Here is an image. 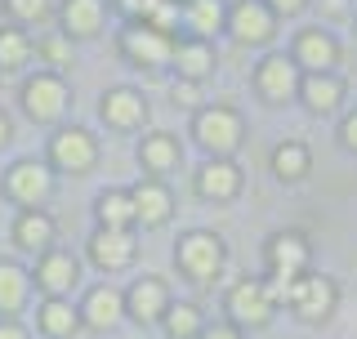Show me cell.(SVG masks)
<instances>
[{"label":"cell","instance_id":"obj_1","mask_svg":"<svg viewBox=\"0 0 357 339\" xmlns=\"http://www.w3.org/2000/svg\"><path fill=\"white\" fill-rule=\"evenodd\" d=\"M192 134H197V143H201L210 156L237 152V143H241V116H237V107H228V103L201 107L197 121H192Z\"/></svg>","mask_w":357,"mask_h":339},{"label":"cell","instance_id":"obj_2","mask_svg":"<svg viewBox=\"0 0 357 339\" xmlns=\"http://www.w3.org/2000/svg\"><path fill=\"white\" fill-rule=\"evenodd\" d=\"M268 268H273V295L286 299V290L295 286L299 277H304L308 268V241L299 232H277L273 241H268Z\"/></svg>","mask_w":357,"mask_h":339},{"label":"cell","instance_id":"obj_3","mask_svg":"<svg viewBox=\"0 0 357 339\" xmlns=\"http://www.w3.org/2000/svg\"><path fill=\"white\" fill-rule=\"evenodd\" d=\"M273 303H277V295H273L268 281L245 277V281H237V286L228 290V317H232V326L259 331V326H268V317H273Z\"/></svg>","mask_w":357,"mask_h":339},{"label":"cell","instance_id":"obj_4","mask_svg":"<svg viewBox=\"0 0 357 339\" xmlns=\"http://www.w3.org/2000/svg\"><path fill=\"white\" fill-rule=\"evenodd\" d=\"M67 85H63V76H54V72H36L31 81H22V107H27V116L31 121H59L63 112H67Z\"/></svg>","mask_w":357,"mask_h":339},{"label":"cell","instance_id":"obj_5","mask_svg":"<svg viewBox=\"0 0 357 339\" xmlns=\"http://www.w3.org/2000/svg\"><path fill=\"white\" fill-rule=\"evenodd\" d=\"M50 161L67 170V174H85V170H94L98 161V143H94V134L81 130V126H67L59 130L50 139Z\"/></svg>","mask_w":357,"mask_h":339},{"label":"cell","instance_id":"obj_6","mask_svg":"<svg viewBox=\"0 0 357 339\" xmlns=\"http://www.w3.org/2000/svg\"><path fill=\"white\" fill-rule=\"evenodd\" d=\"M178 268H183L192 281H210L223 268V241L215 232H188L183 241H178Z\"/></svg>","mask_w":357,"mask_h":339},{"label":"cell","instance_id":"obj_7","mask_svg":"<svg viewBox=\"0 0 357 339\" xmlns=\"http://www.w3.org/2000/svg\"><path fill=\"white\" fill-rule=\"evenodd\" d=\"M81 281V264H76L72 250H45L40 264H36V286L45 290V299H67Z\"/></svg>","mask_w":357,"mask_h":339},{"label":"cell","instance_id":"obj_8","mask_svg":"<svg viewBox=\"0 0 357 339\" xmlns=\"http://www.w3.org/2000/svg\"><path fill=\"white\" fill-rule=\"evenodd\" d=\"M286 299H290V308L299 312L304 322H326L331 312H335V281L331 277H299L295 286L286 290Z\"/></svg>","mask_w":357,"mask_h":339},{"label":"cell","instance_id":"obj_9","mask_svg":"<svg viewBox=\"0 0 357 339\" xmlns=\"http://www.w3.org/2000/svg\"><path fill=\"white\" fill-rule=\"evenodd\" d=\"M5 192H9L14 201H22L27 210H40V201L54 192V170L40 165V161H18V165L5 174Z\"/></svg>","mask_w":357,"mask_h":339},{"label":"cell","instance_id":"obj_10","mask_svg":"<svg viewBox=\"0 0 357 339\" xmlns=\"http://www.w3.org/2000/svg\"><path fill=\"white\" fill-rule=\"evenodd\" d=\"M121 50L134 59V67H161L174 59V36H161V31L143 27V22H130L121 31Z\"/></svg>","mask_w":357,"mask_h":339},{"label":"cell","instance_id":"obj_11","mask_svg":"<svg viewBox=\"0 0 357 339\" xmlns=\"http://www.w3.org/2000/svg\"><path fill=\"white\" fill-rule=\"evenodd\" d=\"M228 31H232V40H241V45H264V40H273V9L259 5V0H237V5L228 9Z\"/></svg>","mask_w":357,"mask_h":339},{"label":"cell","instance_id":"obj_12","mask_svg":"<svg viewBox=\"0 0 357 339\" xmlns=\"http://www.w3.org/2000/svg\"><path fill=\"white\" fill-rule=\"evenodd\" d=\"M126 312H130L139 326L161 322L165 312H170V290H165V281H161V277H139V281L126 290Z\"/></svg>","mask_w":357,"mask_h":339},{"label":"cell","instance_id":"obj_13","mask_svg":"<svg viewBox=\"0 0 357 339\" xmlns=\"http://www.w3.org/2000/svg\"><path fill=\"white\" fill-rule=\"evenodd\" d=\"M130 201H134V223H143V228H161L174 210V197L161 179H139L130 188Z\"/></svg>","mask_w":357,"mask_h":339},{"label":"cell","instance_id":"obj_14","mask_svg":"<svg viewBox=\"0 0 357 339\" xmlns=\"http://www.w3.org/2000/svg\"><path fill=\"white\" fill-rule=\"evenodd\" d=\"M241 192V170L228 161V156H210L206 165L197 170V197L206 201H232Z\"/></svg>","mask_w":357,"mask_h":339},{"label":"cell","instance_id":"obj_15","mask_svg":"<svg viewBox=\"0 0 357 339\" xmlns=\"http://www.w3.org/2000/svg\"><path fill=\"white\" fill-rule=\"evenodd\" d=\"M98 112H103V121L112 130H134V126H143L148 121V98L139 94V89H107L103 94V103H98Z\"/></svg>","mask_w":357,"mask_h":339},{"label":"cell","instance_id":"obj_16","mask_svg":"<svg viewBox=\"0 0 357 339\" xmlns=\"http://www.w3.org/2000/svg\"><path fill=\"white\" fill-rule=\"evenodd\" d=\"M121 317H126V295L116 286H94L89 299L81 303V326L85 331H112Z\"/></svg>","mask_w":357,"mask_h":339},{"label":"cell","instance_id":"obj_17","mask_svg":"<svg viewBox=\"0 0 357 339\" xmlns=\"http://www.w3.org/2000/svg\"><path fill=\"white\" fill-rule=\"evenodd\" d=\"M89 259H94L103 273H121V268L134 264V236L116 232V228H98L89 236Z\"/></svg>","mask_w":357,"mask_h":339},{"label":"cell","instance_id":"obj_18","mask_svg":"<svg viewBox=\"0 0 357 339\" xmlns=\"http://www.w3.org/2000/svg\"><path fill=\"white\" fill-rule=\"evenodd\" d=\"M255 85H259V94L268 98V103H286V98L299 89V72H295V63H290V59L273 54V59L259 63V72H255Z\"/></svg>","mask_w":357,"mask_h":339},{"label":"cell","instance_id":"obj_19","mask_svg":"<svg viewBox=\"0 0 357 339\" xmlns=\"http://www.w3.org/2000/svg\"><path fill=\"white\" fill-rule=\"evenodd\" d=\"M36 326L50 339H72L81 331V308H72V299H45L36 308Z\"/></svg>","mask_w":357,"mask_h":339},{"label":"cell","instance_id":"obj_20","mask_svg":"<svg viewBox=\"0 0 357 339\" xmlns=\"http://www.w3.org/2000/svg\"><path fill=\"white\" fill-rule=\"evenodd\" d=\"M103 27V0H63V36H98Z\"/></svg>","mask_w":357,"mask_h":339},{"label":"cell","instance_id":"obj_21","mask_svg":"<svg viewBox=\"0 0 357 339\" xmlns=\"http://www.w3.org/2000/svg\"><path fill=\"white\" fill-rule=\"evenodd\" d=\"M174 67H178V81H206L210 72H215V50H210L206 40H183V45H174Z\"/></svg>","mask_w":357,"mask_h":339},{"label":"cell","instance_id":"obj_22","mask_svg":"<svg viewBox=\"0 0 357 339\" xmlns=\"http://www.w3.org/2000/svg\"><path fill=\"white\" fill-rule=\"evenodd\" d=\"M178 139L174 134H165V130H156V134H148V139L139 143V161H143V170H152V179H161L165 170H174L178 165Z\"/></svg>","mask_w":357,"mask_h":339},{"label":"cell","instance_id":"obj_23","mask_svg":"<svg viewBox=\"0 0 357 339\" xmlns=\"http://www.w3.org/2000/svg\"><path fill=\"white\" fill-rule=\"evenodd\" d=\"M335 59H340V50H335V40L326 36V31H299L295 63H304L308 72H331Z\"/></svg>","mask_w":357,"mask_h":339},{"label":"cell","instance_id":"obj_24","mask_svg":"<svg viewBox=\"0 0 357 339\" xmlns=\"http://www.w3.org/2000/svg\"><path fill=\"white\" fill-rule=\"evenodd\" d=\"M54 241V219L45 210H22L14 219V246H22V250H50Z\"/></svg>","mask_w":357,"mask_h":339},{"label":"cell","instance_id":"obj_25","mask_svg":"<svg viewBox=\"0 0 357 339\" xmlns=\"http://www.w3.org/2000/svg\"><path fill=\"white\" fill-rule=\"evenodd\" d=\"M27 286H31V277L18 264H0V317H14L27 303Z\"/></svg>","mask_w":357,"mask_h":339},{"label":"cell","instance_id":"obj_26","mask_svg":"<svg viewBox=\"0 0 357 339\" xmlns=\"http://www.w3.org/2000/svg\"><path fill=\"white\" fill-rule=\"evenodd\" d=\"M94 210H98V228L130 232V223H134V201H130V192H103V197L94 201Z\"/></svg>","mask_w":357,"mask_h":339},{"label":"cell","instance_id":"obj_27","mask_svg":"<svg viewBox=\"0 0 357 339\" xmlns=\"http://www.w3.org/2000/svg\"><path fill=\"white\" fill-rule=\"evenodd\" d=\"M183 22L192 27V36H197V40H206V36H215L223 22H228V14H223L219 0H188Z\"/></svg>","mask_w":357,"mask_h":339},{"label":"cell","instance_id":"obj_28","mask_svg":"<svg viewBox=\"0 0 357 339\" xmlns=\"http://www.w3.org/2000/svg\"><path fill=\"white\" fill-rule=\"evenodd\" d=\"M299 89H304V103L312 112H335L340 107V94H344V85L335 81V76H326V72H312Z\"/></svg>","mask_w":357,"mask_h":339},{"label":"cell","instance_id":"obj_29","mask_svg":"<svg viewBox=\"0 0 357 339\" xmlns=\"http://www.w3.org/2000/svg\"><path fill=\"white\" fill-rule=\"evenodd\" d=\"M31 36L22 27H0V72H18L22 63L31 59Z\"/></svg>","mask_w":357,"mask_h":339},{"label":"cell","instance_id":"obj_30","mask_svg":"<svg viewBox=\"0 0 357 339\" xmlns=\"http://www.w3.org/2000/svg\"><path fill=\"white\" fill-rule=\"evenodd\" d=\"M161 326H165V335H170V339H197L201 331H206L197 303H170V312L161 317Z\"/></svg>","mask_w":357,"mask_h":339},{"label":"cell","instance_id":"obj_31","mask_svg":"<svg viewBox=\"0 0 357 339\" xmlns=\"http://www.w3.org/2000/svg\"><path fill=\"white\" fill-rule=\"evenodd\" d=\"M273 170H277V179H304L308 174V148L304 143H282V148L273 152Z\"/></svg>","mask_w":357,"mask_h":339},{"label":"cell","instance_id":"obj_32","mask_svg":"<svg viewBox=\"0 0 357 339\" xmlns=\"http://www.w3.org/2000/svg\"><path fill=\"white\" fill-rule=\"evenodd\" d=\"M36 54H40V59H50L54 67H72V40H67L63 31L40 36V40H36Z\"/></svg>","mask_w":357,"mask_h":339},{"label":"cell","instance_id":"obj_33","mask_svg":"<svg viewBox=\"0 0 357 339\" xmlns=\"http://www.w3.org/2000/svg\"><path fill=\"white\" fill-rule=\"evenodd\" d=\"M50 0H5V14L14 22H45L50 18Z\"/></svg>","mask_w":357,"mask_h":339},{"label":"cell","instance_id":"obj_34","mask_svg":"<svg viewBox=\"0 0 357 339\" xmlns=\"http://www.w3.org/2000/svg\"><path fill=\"white\" fill-rule=\"evenodd\" d=\"M174 22H178V0H161V5L148 14V22H143V27H152V31H161V36H170Z\"/></svg>","mask_w":357,"mask_h":339},{"label":"cell","instance_id":"obj_35","mask_svg":"<svg viewBox=\"0 0 357 339\" xmlns=\"http://www.w3.org/2000/svg\"><path fill=\"white\" fill-rule=\"evenodd\" d=\"M197 339H241V331H237L232 322H215V326H206Z\"/></svg>","mask_w":357,"mask_h":339},{"label":"cell","instance_id":"obj_36","mask_svg":"<svg viewBox=\"0 0 357 339\" xmlns=\"http://www.w3.org/2000/svg\"><path fill=\"white\" fill-rule=\"evenodd\" d=\"M174 103L178 107H197V85L192 81H174Z\"/></svg>","mask_w":357,"mask_h":339},{"label":"cell","instance_id":"obj_37","mask_svg":"<svg viewBox=\"0 0 357 339\" xmlns=\"http://www.w3.org/2000/svg\"><path fill=\"white\" fill-rule=\"evenodd\" d=\"M0 339H31V335L22 331V326H18L14 317H0Z\"/></svg>","mask_w":357,"mask_h":339},{"label":"cell","instance_id":"obj_38","mask_svg":"<svg viewBox=\"0 0 357 339\" xmlns=\"http://www.w3.org/2000/svg\"><path fill=\"white\" fill-rule=\"evenodd\" d=\"M268 5H273L277 14H299V9H304V0H268Z\"/></svg>","mask_w":357,"mask_h":339},{"label":"cell","instance_id":"obj_39","mask_svg":"<svg viewBox=\"0 0 357 339\" xmlns=\"http://www.w3.org/2000/svg\"><path fill=\"white\" fill-rule=\"evenodd\" d=\"M344 148H353V152H357V116L344 121Z\"/></svg>","mask_w":357,"mask_h":339},{"label":"cell","instance_id":"obj_40","mask_svg":"<svg viewBox=\"0 0 357 339\" xmlns=\"http://www.w3.org/2000/svg\"><path fill=\"white\" fill-rule=\"evenodd\" d=\"M9 134H14V126H9V116H5V112H0V148H5V143H9Z\"/></svg>","mask_w":357,"mask_h":339}]
</instances>
